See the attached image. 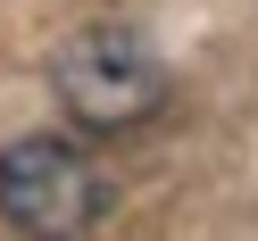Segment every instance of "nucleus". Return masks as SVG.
Segmentation results:
<instances>
[{
  "label": "nucleus",
  "mask_w": 258,
  "mask_h": 241,
  "mask_svg": "<svg viewBox=\"0 0 258 241\" xmlns=\"http://www.w3.org/2000/svg\"><path fill=\"white\" fill-rule=\"evenodd\" d=\"M0 216L17 241H92L108 216V175L75 141L25 133L0 150Z\"/></svg>",
  "instance_id": "nucleus-1"
},
{
  "label": "nucleus",
  "mask_w": 258,
  "mask_h": 241,
  "mask_svg": "<svg viewBox=\"0 0 258 241\" xmlns=\"http://www.w3.org/2000/svg\"><path fill=\"white\" fill-rule=\"evenodd\" d=\"M50 84L67 100L75 125L92 133H125V125H150L167 108V67L134 25H84L67 34V50L50 58Z\"/></svg>",
  "instance_id": "nucleus-2"
}]
</instances>
